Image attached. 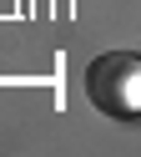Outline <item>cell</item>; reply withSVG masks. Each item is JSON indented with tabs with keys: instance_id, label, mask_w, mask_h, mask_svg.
<instances>
[{
	"instance_id": "cell-1",
	"label": "cell",
	"mask_w": 141,
	"mask_h": 157,
	"mask_svg": "<svg viewBox=\"0 0 141 157\" xmlns=\"http://www.w3.org/2000/svg\"><path fill=\"white\" fill-rule=\"evenodd\" d=\"M86 96L106 117H141V56L106 51L86 66Z\"/></svg>"
}]
</instances>
